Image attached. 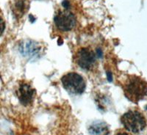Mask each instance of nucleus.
I'll return each instance as SVG.
<instances>
[{
    "label": "nucleus",
    "instance_id": "obj_1",
    "mask_svg": "<svg viewBox=\"0 0 147 135\" xmlns=\"http://www.w3.org/2000/svg\"><path fill=\"white\" fill-rule=\"evenodd\" d=\"M124 94L129 101L138 103L147 95V83L137 76H129L123 85Z\"/></svg>",
    "mask_w": 147,
    "mask_h": 135
},
{
    "label": "nucleus",
    "instance_id": "obj_2",
    "mask_svg": "<svg viewBox=\"0 0 147 135\" xmlns=\"http://www.w3.org/2000/svg\"><path fill=\"white\" fill-rule=\"evenodd\" d=\"M121 120L124 128L132 133H140L146 126L145 117L138 110H129L123 115Z\"/></svg>",
    "mask_w": 147,
    "mask_h": 135
},
{
    "label": "nucleus",
    "instance_id": "obj_3",
    "mask_svg": "<svg viewBox=\"0 0 147 135\" xmlns=\"http://www.w3.org/2000/svg\"><path fill=\"white\" fill-rule=\"evenodd\" d=\"M61 82L64 88L73 94L82 93L86 87L83 77L74 72L66 73L62 77Z\"/></svg>",
    "mask_w": 147,
    "mask_h": 135
},
{
    "label": "nucleus",
    "instance_id": "obj_4",
    "mask_svg": "<svg viewBox=\"0 0 147 135\" xmlns=\"http://www.w3.org/2000/svg\"><path fill=\"white\" fill-rule=\"evenodd\" d=\"M55 24L60 31L68 32L71 30L75 26V16L69 10L60 11L55 16Z\"/></svg>",
    "mask_w": 147,
    "mask_h": 135
},
{
    "label": "nucleus",
    "instance_id": "obj_5",
    "mask_svg": "<svg viewBox=\"0 0 147 135\" xmlns=\"http://www.w3.org/2000/svg\"><path fill=\"white\" fill-rule=\"evenodd\" d=\"M75 61L81 69L91 70L96 62V55L94 52L88 48H82L77 52Z\"/></svg>",
    "mask_w": 147,
    "mask_h": 135
},
{
    "label": "nucleus",
    "instance_id": "obj_6",
    "mask_svg": "<svg viewBox=\"0 0 147 135\" xmlns=\"http://www.w3.org/2000/svg\"><path fill=\"white\" fill-rule=\"evenodd\" d=\"M21 53L28 59H33L38 57L40 52V46L38 43L32 40H26L21 44Z\"/></svg>",
    "mask_w": 147,
    "mask_h": 135
},
{
    "label": "nucleus",
    "instance_id": "obj_7",
    "mask_svg": "<svg viewBox=\"0 0 147 135\" xmlns=\"http://www.w3.org/2000/svg\"><path fill=\"white\" fill-rule=\"evenodd\" d=\"M35 91L28 84H22L17 91V95L23 105H29L33 101Z\"/></svg>",
    "mask_w": 147,
    "mask_h": 135
},
{
    "label": "nucleus",
    "instance_id": "obj_8",
    "mask_svg": "<svg viewBox=\"0 0 147 135\" xmlns=\"http://www.w3.org/2000/svg\"><path fill=\"white\" fill-rule=\"evenodd\" d=\"M90 135H109L110 128L106 123L102 121H95L88 128Z\"/></svg>",
    "mask_w": 147,
    "mask_h": 135
},
{
    "label": "nucleus",
    "instance_id": "obj_9",
    "mask_svg": "<svg viewBox=\"0 0 147 135\" xmlns=\"http://www.w3.org/2000/svg\"><path fill=\"white\" fill-rule=\"evenodd\" d=\"M26 4L24 0H17L16 3V8L18 11L20 13H23L25 10Z\"/></svg>",
    "mask_w": 147,
    "mask_h": 135
},
{
    "label": "nucleus",
    "instance_id": "obj_10",
    "mask_svg": "<svg viewBox=\"0 0 147 135\" xmlns=\"http://www.w3.org/2000/svg\"><path fill=\"white\" fill-rule=\"evenodd\" d=\"M5 21H4L3 19L0 17V35L3 33L4 30H5Z\"/></svg>",
    "mask_w": 147,
    "mask_h": 135
},
{
    "label": "nucleus",
    "instance_id": "obj_11",
    "mask_svg": "<svg viewBox=\"0 0 147 135\" xmlns=\"http://www.w3.org/2000/svg\"><path fill=\"white\" fill-rule=\"evenodd\" d=\"M62 5L64 8L67 9V8H69V6H70V3H69V2L68 1V0H63L62 2Z\"/></svg>",
    "mask_w": 147,
    "mask_h": 135
},
{
    "label": "nucleus",
    "instance_id": "obj_12",
    "mask_svg": "<svg viewBox=\"0 0 147 135\" xmlns=\"http://www.w3.org/2000/svg\"><path fill=\"white\" fill-rule=\"evenodd\" d=\"M115 135H132V134L128 133V132H124V131H120V132H117Z\"/></svg>",
    "mask_w": 147,
    "mask_h": 135
},
{
    "label": "nucleus",
    "instance_id": "obj_13",
    "mask_svg": "<svg viewBox=\"0 0 147 135\" xmlns=\"http://www.w3.org/2000/svg\"><path fill=\"white\" fill-rule=\"evenodd\" d=\"M96 53H97V56L99 57H102V52L101 49H99V48H97L96 50Z\"/></svg>",
    "mask_w": 147,
    "mask_h": 135
},
{
    "label": "nucleus",
    "instance_id": "obj_14",
    "mask_svg": "<svg viewBox=\"0 0 147 135\" xmlns=\"http://www.w3.org/2000/svg\"><path fill=\"white\" fill-rule=\"evenodd\" d=\"M107 79H108V81L111 82V81L113 80V77H112V74H111V73H110V72H107Z\"/></svg>",
    "mask_w": 147,
    "mask_h": 135
},
{
    "label": "nucleus",
    "instance_id": "obj_15",
    "mask_svg": "<svg viewBox=\"0 0 147 135\" xmlns=\"http://www.w3.org/2000/svg\"><path fill=\"white\" fill-rule=\"evenodd\" d=\"M29 18H30V21H31V22H34V21H35V18H34V17L32 16V15H29Z\"/></svg>",
    "mask_w": 147,
    "mask_h": 135
}]
</instances>
